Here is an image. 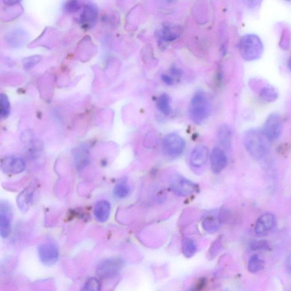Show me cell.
<instances>
[{
    "instance_id": "8fae6325",
    "label": "cell",
    "mask_w": 291,
    "mask_h": 291,
    "mask_svg": "<svg viewBox=\"0 0 291 291\" xmlns=\"http://www.w3.org/2000/svg\"><path fill=\"white\" fill-rule=\"evenodd\" d=\"M1 170L7 174H18L24 171L26 164L20 158L9 156L3 159L1 162Z\"/></svg>"
},
{
    "instance_id": "603a6c76",
    "label": "cell",
    "mask_w": 291,
    "mask_h": 291,
    "mask_svg": "<svg viewBox=\"0 0 291 291\" xmlns=\"http://www.w3.org/2000/svg\"><path fill=\"white\" fill-rule=\"evenodd\" d=\"M130 193V187L125 182H121L115 185L114 188V194L119 199L125 198Z\"/></svg>"
},
{
    "instance_id": "ac0fdd59",
    "label": "cell",
    "mask_w": 291,
    "mask_h": 291,
    "mask_svg": "<svg viewBox=\"0 0 291 291\" xmlns=\"http://www.w3.org/2000/svg\"><path fill=\"white\" fill-rule=\"evenodd\" d=\"M258 89V95L260 98L266 103H272L278 98V92L274 87L269 84L263 85Z\"/></svg>"
},
{
    "instance_id": "f546056e",
    "label": "cell",
    "mask_w": 291,
    "mask_h": 291,
    "mask_svg": "<svg viewBox=\"0 0 291 291\" xmlns=\"http://www.w3.org/2000/svg\"><path fill=\"white\" fill-rule=\"evenodd\" d=\"M290 37L289 33L287 31L283 32L282 39L281 40V46L284 49H287L289 47Z\"/></svg>"
},
{
    "instance_id": "cb8c5ba5",
    "label": "cell",
    "mask_w": 291,
    "mask_h": 291,
    "mask_svg": "<svg viewBox=\"0 0 291 291\" xmlns=\"http://www.w3.org/2000/svg\"><path fill=\"white\" fill-rule=\"evenodd\" d=\"M0 114L2 118H6L9 116L10 112V105L8 98L6 95L1 93V103H0Z\"/></svg>"
},
{
    "instance_id": "f1b7e54d",
    "label": "cell",
    "mask_w": 291,
    "mask_h": 291,
    "mask_svg": "<svg viewBox=\"0 0 291 291\" xmlns=\"http://www.w3.org/2000/svg\"><path fill=\"white\" fill-rule=\"evenodd\" d=\"M40 57H32L31 58H28L26 60V62L24 63V67L25 69L29 70L32 68L36 63L39 62L40 61Z\"/></svg>"
},
{
    "instance_id": "6da1fadb",
    "label": "cell",
    "mask_w": 291,
    "mask_h": 291,
    "mask_svg": "<svg viewBox=\"0 0 291 291\" xmlns=\"http://www.w3.org/2000/svg\"><path fill=\"white\" fill-rule=\"evenodd\" d=\"M271 143L263 130L259 129L248 130L244 137L246 150L256 160H261L268 154L271 150Z\"/></svg>"
},
{
    "instance_id": "d6a6232c",
    "label": "cell",
    "mask_w": 291,
    "mask_h": 291,
    "mask_svg": "<svg viewBox=\"0 0 291 291\" xmlns=\"http://www.w3.org/2000/svg\"><path fill=\"white\" fill-rule=\"evenodd\" d=\"M286 268L289 273L291 274V253L286 261Z\"/></svg>"
},
{
    "instance_id": "5b68a950",
    "label": "cell",
    "mask_w": 291,
    "mask_h": 291,
    "mask_svg": "<svg viewBox=\"0 0 291 291\" xmlns=\"http://www.w3.org/2000/svg\"><path fill=\"white\" fill-rule=\"evenodd\" d=\"M171 188L177 195L188 196L198 191V185L179 175H175L171 181Z\"/></svg>"
},
{
    "instance_id": "4316f807",
    "label": "cell",
    "mask_w": 291,
    "mask_h": 291,
    "mask_svg": "<svg viewBox=\"0 0 291 291\" xmlns=\"http://www.w3.org/2000/svg\"><path fill=\"white\" fill-rule=\"evenodd\" d=\"M251 249L254 251H264L270 249V245L266 241H255L251 244Z\"/></svg>"
},
{
    "instance_id": "5bb4252c",
    "label": "cell",
    "mask_w": 291,
    "mask_h": 291,
    "mask_svg": "<svg viewBox=\"0 0 291 291\" xmlns=\"http://www.w3.org/2000/svg\"><path fill=\"white\" fill-rule=\"evenodd\" d=\"M98 16V7L93 3H87L81 15L80 21L85 28H91L96 24Z\"/></svg>"
},
{
    "instance_id": "7402d4cb",
    "label": "cell",
    "mask_w": 291,
    "mask_h": 291,
    "mask_svg": "<svg viewBox=\"0 0 291 291\" xmlns=\"http://www.w3.org/2000/svg\"><path fill=\"white\" fill-rule=\"evenodd\" d=\"M219 219L214 216H208L203 222L204 229L210 233H214L217 231L219 228Z\"/></svg>"
},
{
    "instance_id": "7a4b0ae2",
    "label": "cell",
    "mask_w": 291,
    "mask_h": 291,
    "mask_svg": "<svg viewBox=\"0 0 291 291\" xmlns=\"http://www.w3.org/2000/svg\"><path fill=\"white\" fill-rule=\"evenodd\" d=\"M211 103L206 93L203 91H197L190 103L189 116L196 124H200L210 115Z\"/></svg>"
},
{
    "instance_id": "484cf974",
    "label": "cell",
    "mask_w": 291,
    "mask_h": 291,
    "mask_svg": "<svg viewBox=\"0 0 291 291\" xmlns=\"http://www.w3.org/2000/svg\"><path fill=\"white\" fill-rule=\"evenodd\" d=\"M182 248L184 253H188L187 255H191L195 253L196 250V246L193 240L190 238L184 239L182 242Z\"/></svg>"
},
{
    "instance_id": "277c9868",
    "label": "cell",
    "mask_w": 291,
    "mask_h": 291,
    "mask_svg": "<svg viewBox=\"0 0 291 291\" xmlns=\"http://www.w3.org/2000/svg\"><path fill=\"white\" fill-rule=\"evenodd\" d=\"M185 147V143L183 138L178 134L170 133L164 138L163 150L170 157H178L181 155Z\"/></svg>"
},
{
    "instance_id": "44dd1931",
    "label": "cell",
    "mask_w": 291,
    "mask_h": 291,
    "mask_svg": "<svg viewBox=\"0 0 291 291\" xmlns=\"http://www.w3.org/2000/svg\"><path fill=\"white\" fill-rule=\"evenodd\" d=\"M264 265V260L258 255H255L250 259L248 270L252 273H256L263 269Z\"/></svg>"
},
{
    "instance_id": "d4e9b609",
    "label": "cell",
    "mask_w": 291,
    "mask_h": 291,
    "mask_svg": "<svg viewBox=\"0 0 291 291\" xmlns=\"http://www.w3.org/2000/svg\"><path fill=\"white\" fill-rule=\"evenodd\" d=\"M101 285L99 280L95 278H89L81 291H100Z\"/></svg>"
},
{
    "instance_id": "e0dca14e",
    "label": "cell",
    "mask_w": 291,
    "mask_h": 291,
    "mask_svg": "<svg viewBox=\"0 0 291 291\" xmlns=\"http://www.w3.org/2000/svg\"><path fill=\"white\" fill-rule=\"evenodd\" d=\"M110 204L108 201L102 200L96 203L94 210V215L97 220L101 222L107 221L110 215Z\"/></svg>"
},
{
    "instance_id": "4dcf8cb0",
    "label": "cell",
    "mask_w": 291,
    "mask_h": 291,
    "mask_svg": "<svg viewBox=\"0 0 291 291\" xmlns=\"http://www.w3.org/2000/svg\"><path fill=\"white\" fill-rule=\"evenodd\" d=\"M205 283H206V279L204 278L200 279L198 282H197L195 288H193L190 291H201L204 288Z\"/></svg>"
},
{
    "instance_id": "9a60e30c",
    "label": "cell",
    "mask_w": 291,
    "mask_h": 291,
    "mask_svg": "<svg viewBox=\"0 0 291 291\" xmlns=\"http://www.w3.org/2000/svg\"><path fill=\"white\" fill-rule=\"evenodd\" d=\"M181 35V30L174 25L167 24L160 30L159 36L160 40L170 42L176 40Z\"/></svg>"
},
{
    "instance_id": "d6986e66",
    "label": "cell",
    "mask_w": 291,
    "mask_h": 291,
    "mask_svg": "<svg viewBox=\"0 0 291 291\" xmlns=\"http://www.w3.org/2000/svg\"><path fill=\"white\" fill-rule=\"evenodd\" d=\"M218 138L220 144L226 148H230L232 144V131L229 127L223 125L219 127Z\"/></svg>"
},
{
    "instance_id": "836d02e7",
    "label": "cell",
    "mask_w": 291,
    "mask_h": 291,
    "mask_svg": "<svg viewBox=\"0 0 291 291\" xmlns=\"http://www.w3.org/2000/svg\"><path fill=\"white\" fill-rule=\"evenodd\" d=\"M247 2V4L250 7H255L257 5H258L260 2V1H247L246 2Z\"/></svg>"
},
{
    "instance_id": "30bf717a",
    "label": "cell",
    "mask_w": 291,
    "mask_h": 291,
    "mask_svg": "<svg viewBox=\"0 0 291 291\" xmlns=\"http://www.w3.org/2000/svg\"><path fill=\"white\" fill-rule=\"evenodd\" d=\"M122 261L119 259H107L99 265L98 274L103 279L111 278L117 275L121 270Z\"/></svg>"
},
{
    "instance_id": "9c48e42d",
    "label": "cell",
    "mask_w": 291,
    "mask_h": 291,
    "mask_svg": "<svg viewBox=\"0 0 291 291\" xmlns=\"http://www.w3.org/2000/svg\"><path fill=\"white\" fill-rule=\"evenodd\" d=\"M277 223L275 216L271 213H266L257 219L255 225V233L257 236H267L273 229Z\"/></svg>"
},
{
    "instance_id": "83f0119b",
    "label": "cell",
    "mask_w": 291,
    "mask_h": 291,
    "mask_svg": "<svg viewBox=\"0 0 291 291\" xmlns=\"http://www.w3.org/2000/svg\"><path fill=\"white\" fill-rule=\"evenodd\" d=\"M81 8V4L79 1H72L66 3L65 9L67 12L73 13L77 12Z\"/></svg>"
},
{
    "instance_id": "1f68e13d",
    "label": "cell",
    "mask_w": 291,
    "mask_h": 291,
    "mask_svg": "<svg viewBox=\"0 0 291 291\" xmlns=\"http://www.w3.org/2000/svg\"><path fill=\"white\" fill-rule=\"evenodd\" d=\"M162 80L164 83L168 85H171L174 84V79L172 77L168 75L167 74H162L161 76Z\"/></svg>"
},
{
    "instance_id": "7c38bea8",
    "label": "cell",
    "mask_w": 291,
    "mask_h": 291,
    "mask_svg": "<svg viewBox=\"0 0 291 291\" xmlns=\"http://www.w3.org/2000/svg\"><path fill=\"white\" fill-rule=\"evenodd\" d=\"M227 163V156L222 148L216 147L213 149L211 155V166L213 173H221L226 167Z\"/></svg>"
},
{
    "instance_id": "2e32d148",
    "label": "cell",
    "mask_w": 291,
    "mask_h": 291,
    "mask_svg": "<svg viewBox=\"0 0 291 291\" xmlns=\"http://www.w3.org/2000/svg\"><path fill=\"white\" fill-rule=\"evenodd\" d=\"M35 188L32 186L25 189L17 197L18 207L22 212H27L33 203Z\"/></svg>"
},
{
    "instance_id": "8992f818",
    "label": "cell",
    "mask_w": 291,
    "mask_h": 291,
    "mask_svg": "<svg viewBox=\"0 0 291 291\" xmlns=\"http://www.w3.org/2000/svg\"><path fill=\"white\" fill-rule=\"evenodd\" d=\"M283 124L281 116L277 113H272L264 123L263 132L271 141L279 139L282 133Z\"/></svg>"
},
{
    "instance_id": "ffe728a7",
    "label": "cell",
    "mask_w": 291,
    "mask_h": 291,
    "mask_svg": "<svg viewBox=\"0 0 291 291\" xmlns=\"http://www.w3.org/2000/svg\"><path fill=\"white\" fill-rule=\"evenodd\" d=\"M156 106L160 112L164 115H169L172 110L170 105V96L166 93L160 95L156 102Z\"/></svg>"
},
{
    "instance_id": "3957f363",
    "label": "cell",
    "mask_w": 291,
    "mask_h": 291,
    "mask_svg": "<svg viewBox=\"0 0 291 291\" xmlns=\"http://www.w3.org/2000/svg\"><path fill=\"white\" fill-rule=\"evenodd\" d=\"M239 49L245 61H256L262 57L263 44L259 36L255 34H248L242 37L239 43Z\"/></svg>"
},
{
    "instance_id": "ba28073f",
    "label": "cell",
    "mask_w": 291,
    "mask_h": 291,
    "mask_svg": "<svg viewBox=\"0 0 291 291\" xmlns=\"http://www.w3.org/2000/svg\"><path fill=\"white\" fill-rule=\"evenodd\" d=\"M12 218V208L6 201L0 204V234L3 238L8 237L11 232V219Z\"/></svg>"
},
{
    "instance_id": "e575fe53",
    "label": "cell",
    "mask_w": 291,
    "mask_h": 291,
    "mask_svg": "<svg viewBox=\"0 0 291 291\" xmlns=\"http://www.w3.org/2000/svg\"><path fill=\"white\" fill-rule=\"evenodd\" d=\"M288 67H289V70L291 72V57H290L289 61H288Z\"/></svg>"
},
{
    "instance_id": "52a82bcc",
    "label": "cell",
    "mask_w": 291,
    "mask_h": 291,
    "mask_svg": "<svg viewBox=\"0 0 291 291\" xmlns=\"http://www.w3.org/2000/svg\"><path fill=\"white\" fill-rule=\"evenodd\" d=\"M41 262L46 266H51L57 262L59 256L58 246L52 242L41 244L38 248Z\"/></svg>"
},
{
    "instance_id": "4fadbf2b",
    "label": "cell",
    "mask_w": 291,
    "mask_h": 291,
    "mask_svg": "<svg viewBox=\"0 0 291 291\" xmlns=\"http://www.w3.org/2000/svg\"><path fill=\"white\" fill-rule=\"evenodd\" d=\"M209 156V150L204 145L197 146L190 155L189 161L192 167L200 168L207 163Z\"/></svg>"
}]
</instances>
